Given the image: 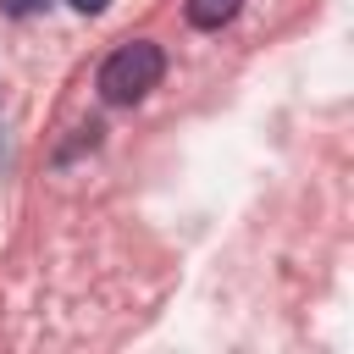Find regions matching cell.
I'll use <instances>...</instances> for the list:
<instances>
[{
  "mask_svg": "<svg viewBox=\"0 0 354 354\" xmlns=\"http://www.w3.org/2000/svg\"><path fill=\"white\" fill-rule=\"evenodd\" d=\"M160 77H166V50H160L155 39H127V44H116V50L100 61L94 88H100L105 105H138Z\"/></svg>",
  "mask_w": 354,
  "mask_h": 354,
  "instance_id": "cell-1",
  "label": "cell"
},
{
  "mask_svg": "<svg viewBox=\"0 0 354 354\" xmlns=\"http://www.w3.org/2000/svg\"><path fill=\"white\" fill-rule=\"evenodd\" d=\"M238 11H243V0H183V17H188L199 33H221Z\"/></svg>",
  "mask_w": 354,
  "mask_h": 354,
  "instance_id": "cell-2",
  "label": "cell"
},
{
  "mask_svg": "<svg viewBox=\"0 0 354 354\" xmlns=\"http://www.w3.org/2000/svg\"><path fill=\"white\" fill-rule=\"evenodd\" d=\"M100 133H105V127H100L94 116H88V122H77V127H72V144H61V149H55V166H72L83 149H94V144H100Z\"/></svg>",
  "mask_w": 354,
  "mask_h": 354,
  "instance_id": "cell-3",
  "label": "cell"
},
{
  "mask_svg": "<svg viewBox=\"0 0 354 354\" xmlns=\"http://www.w3.org/2000/svg\"><path fill=\"white\" fill-rule=\"evenodd\" d=\"M50 0H0V11L6 17H33V11H44Z\"/></svg>",
  "mask_w": 354,
  "mask_h": 354,
  "instance_id": "cell-4",
  "label": "cell"
},
{
  "mask_svg": "<svg viewBox=\"0 0 354 354\" xmlns=\"http://www.w3.org/2000/svg\"><path fill=\"white\" fill-rule=\"evenodd\" d=\"M66 6H72V11H83V17H100L111 0H66Z\"/></svg>",
  "mask_w": 354,
  "mask_h": 354,
  "instance_id": "cell-5",
  "label": "cell"
}]
</instances>
